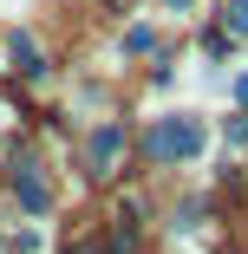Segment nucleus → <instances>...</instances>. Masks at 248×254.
I'll list each match as a JSON object with an SVG mask.
<instances>
[{"instance_id":"5","label":"nucleus","mask_w":248,"mask_h":254,"mask_svg":"<svg viewBox=\"0 0 248 254\" xmlns=\"http://www.w3.org/2000/svg\"><path fill=\"white\" fill-rule=\"evenodd\" d=\"M13 189H20V202H26V209H33V215L46 209V183H39V176H33L26 163H20V176H13Z\"/></svg>"},{"instance_id":"3","label":"nucleus","mask_w":248,"mask_h":254,"mask_svg":"<svg viewBox=\"0 0 248 254\" xmlns=\"http://www.w3.org/2000/svg\"><path fill=\"white\" fill-rule=\"evenodd\" d=\"M105 248H111V254H137V215H131V209L111 222V241H105Z\"/></svg>"},{"instance_id":"1","label":"nucleus","mask_w":248,"mask_h":254,"mask_svg":"<svg viewBox=\"0 0 248 254\" xmlns=\"http://www.w3.org/2000/svg\"><path fill=\"white\" fill-rule=\"evenodd\" d=\"M144 150H151V163H183V157H203V124H196V118H164V124H151Z\"/></svg>"},{"instance_id":"9","label":"nucleus","mask_w":248,"mask_h":254,"mask_svg":"<svg viewBox=\"0 0 248 254\" xmlns=\"http://www.w3.org/2000/svg\"><path fill=\"white\" fill-rule=\"evenodd\" d=\"M170 7H189V0H170Z\"/></svg>"},{"instance_id":"2","label":"nucleus","mask_w":248,"mask_h":254,"mask_svg":"<svg viewBox=\"0 0 248 254\" xmlns=\"http://www.w3.org/2000/svg\"><path fill=\"white\" fill-rule=\"evenodd\" d=\"M118 157H124V130H118V124H105V130L91 137V176H111V170H118Z\"/></svg>"},{"instance_id":"6","label":"nucleus","mask_w":248,"mask_h":254,"mask_svg":"<svg viewBox=\"0 0 248 254\" xmlns=\"http://www.w3.org/2000/svg\"><path fill=\"white\" fill-rule=\"evenodd\" d=\"M151 46H157L151 26H131V33H124V53H151Z\"/></svg>"},{"instance_id":"8","label":"nucleus","mask_w":248,"mask_h":254,"mask_svg":"<svg viewBox=\"0 0 248 254\" xmlns=\"http://www.w3.org/2000/svg\"><path fill=\"white\" fill-rule=\"evenodd\" d=\"M72 254H111V248H105V241H79Z\"/></svg>"},{"instance_id":"4","label":"nucleus","mask_w":248,"mask_h":254,"mask_svg":"<svg viewBox=\"0 0 248 254\" xmlns=\"http://www.w3.org/2000/svg\"><path fill=\"white\" fill-rule=\"evenodd\" d=\"M13 72H20V78H39V46H33L26 33H13Z\"/></svg>"},{"instance_id":"7","label":"nucleus","mask_w":248,"mask_h":254,"mask_svg":"<svg viewBox=\"0 0 248 254\" xmlns=\"http://www.w3.org/2000/svg\"><path fill=\"white\" fill-rule=\"evenodd\" d=\"M229 26H235V33H248V0H235V7H229Z\"/></svg>"}]
</instances>
